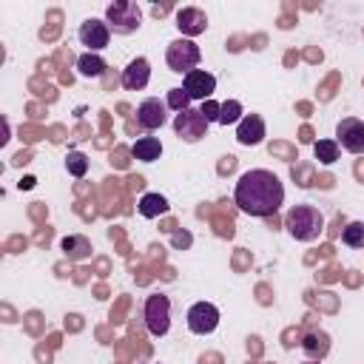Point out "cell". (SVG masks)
<instances>
[{"label":"cell","instance_id":"obj_1","mask_svg":"<svg viewBox=\"0 0 364 364\" xmlns=\"http://www.w3.org/2000/svg\"><path fill=\"white\" fill-rule=\"evenodd\" d=\"M233 202L247 216H273L284 202V185L273 171L250 168L239 176Z\"/></svg>","mask_w":364,"mask_h":364},{"label":"cell","instance_id":"obj_2","mask_svg":"<svg viewBox=\"0 0 364 364\" xmlns=\"http://www.w3.org/2000/svg\"><path fill=\"white\" fill-rule=\"evenodd\" d=\"M284 228L290 230L293 239L299 242H313L324 230V216L316 205H293L284 216Z\"/></svg>","mask_w":364,"mask_h":364},{"label":"cell","instance_id":"obj_3","mask_svg":"<svg viewBox=\"0 0 364 364\" xmlns=\"http://www.w3.org/2000/svg\"><path fill=\"white\" fill-rule=\"evenodd\" d=\"M202 60V51L199 46L191 40V37H179V40H171L168 43V51H165V63L171 71L176 74H191Z\"/></svg>","mask_w":364,"mask_h":364},{"label":"cell","instance_id":"obj_4","mask_svg":"<svg viewBox=\"0 0 364 364\" xmlns=\"http://www.w3.org/2000/svg\"><path fill=\"white\" fill-rule=\"evenodd\" d=\"M139 20H142V11L134 0H117L105 9V23L114 34H131L139 28Z\"/></svg>","mask_w":364,"mask_h":364},{"label":"cell","instance_id":"obj_5","mask_svg":"<svg viewBox=\"0 0 364 364\" xmlns=\"http://www.w3.org/2000/svg\"><path fill=\"white\" fill-rule=\"evenodd\" d=\"M142 316H145V327L151 336H165L171 327V299L165 293H151L145 299Z\"/></svg>","mask_w":364,"mask_h":364},{"label":"cell","instance_id":"obj_6","mask_svg":"<svg viewBox=\"0 0 364 364\" xmlns=\"http://www.w3.org/2000/svg\"><path fill=\"white\" fill-rule=\"evenodd\" d=\"M336 142L350 154H364V119L344 117L336 125Z\"/></svg>","mask_w":364,"mask_h":364},{"label":"cell","instance_id":"obj_7","mask_svg":"<svg viewBox=\"0 0 364 364\" xmlns=\"http://www.w3.org/2000/svg\"><path fill=\"white\" fill-rule=\"evenodd\" d=\"M173 131H176V136L185 139V142H199V139L208 134V119L202 117V111H191V108H185V111L176 114V119H173Z\"/></svg>","mask_w":364,"mask_h":364},{"label":"cell","instance_id":"obj_8","mask_svg":"<svg viewBox=\"0 0 364 364\" xmlns=\"http://www.w3.org/2000/svg\"><path fill=\"white\" fill-rule=\"evenodd\" d=\"M219 324V307L210 304V301H196L191 304L188 310V330L196 333V336H208L213 333Z\"/></svg>","mask_w":364,"mask_h":364},{"label":"cell","instance_id":"obj_9","mask_svg":"<svg viewBox=\"0 0 364 364\" xmlns=\"http://www.w3.org/2000/svg\"><path fill=\"white\" fill-rule=\"evenodd\" d=\"M182 91L191 97V100H210L213 97V91H216V77L210 74V71H205V68H193L191 74H185V80H182Z\"/></svg>","mask_w":364,"mask_h":364},{"label":"cell","instance_id":"obj_10","mask_svg":"<svg viewBox=\"0 0 364 364\" xmlns=\"http://www.w3.org/2000/svg\"><path fill=\"white\" fill-rule=\"evenodd\" d=\"M165 108H168V102H162V100H156V97L142 100V102L136 105V122H139V128H145V131L162 128L165 119H168Z\"/></svg>","mask_w":364,"mask_h":364},{"label":"cell","instance_id":"obj_11","mask_svg":"<svg viewBox=\"0 0 364 364\" xmlns=\"http://www.w3.org/2000/svg\"><path fill=\"white\" fill-rule=\"evenodd\" d=\"M77 37H80V43H82V46H88L91 51H100V48H105V46H108V40H111V28H108V23H105V20L88 17V20L80 26Z\"/></svg>","mask_w":364,"mask_h":364},{"label":"cell","instance_id":"obj_12","mask_svg":"<svg viewBox=\"0 0 364 364\" xmlns=\"http://www.w3.org/2000/svg\"><path fill=\"white\" fill-rule=\"evenodd\" d=\"M148 80H151V63L145 57H136L122 68V85L128 91H142L148 85Z\"/></svg>","mask_w":364,"mask_h":364},{"label":"cell","instance_id":"obj_13","mask_svg":"<svg viewBox=\"0 0 364 364\" xmlns=\"http://www.w3.org/2000/svg\"><path fill=\"white\" fill-rule=\"evenodd\" d=\"M236 139H239V145H247V148L250 145H259L264 139V119L259 114L242 117L239 125H236Z\"/></svg>","mask_w":364,"mask_h":364},{"label":"cell","instance_id":"obj_14","mask_svg":"<svg viewBox=\"0 0 364 364\" xmlns=\"http://www.w3.org/2000/svg\"><path fill=\"white\" fill-rule=\"evenodd\" d=\"M176 26H179L182 34L196 37V34H202V31L208 28V17H205L202 9L188 6V9H179V11H176Z\"/></svg>","mask_w":364,"mask_h":364},{"label":"cell","instance_id":"obj_15","mask_svg":"<svg viewBox=\"0 0 364 364\" xmlns=\"http://www.w3.org/2000/svg\"><path fill=\"white\" fill-rule=\"evenodd\" d=\"M131 154L139 159V162H156L162 156V142L156 136H139L134 145H131Z\"/></svg>","mask_w":364,"mask_h":364},{"label":"cell","instance_id":"obj_16","mask_svg":"<svg viewBox=\"0 0 364 364\" xmlns=\"http://www.w3.org/2000/svg\"><path fill=\"white\" fill-rule=\"evenodd\" d=\"M301 350H304L310 358H324L327 350H330V336L321 333V330H310V333L301 338Z\"/></svg>","mask_w":364,"mask_h":364},{"label":"cell","instance_id":"obj_17","mask_svg":"<svg viewBox=\"0 0 364 364\" xmlns=\"http://www.w3.org/2000/svg\"><path fill=\"white\" fill-rule=\"evenodd\" d=\"M136 208H139V213H142L145 219H156V216H162V213L168 210V199L159 196V193H145Z\"/></svg>","mask_w":364,"mask_h":364},{"label":"cell","instance_id":"obj_18","mask_svg":"<svg viewBox=\"0 0 364 364\" xmlns=\"http://www.w3.org/2000/svg\"><path fill=\"white\" fill-rule=\"evenodd\" d=\"M313 154H316L318 162L333 165L338 159V142L336 139H318V142H313Z\"/></svg>","mask_w":364,"mask_h":364},{"label":"cell","instance_id":"obj_19","mask_svg":"<svg viewBox=\"0 0 364 364\" xmlns=\"http://www.w3.org/2000/svg\"><path fill=\"white\" fill-rule=\"evenodd\" d=\"M77 68H80L82 77H100V74L105 71V63H102V57H97V54H82V57L77 60Z\"/></svg>","mask_w":364,"mask_h":364},{"label":"cell","instance_id":"obj_20","mask_svg":"<svg viewBox=\"0 0 364 364\" xmlns=\"http://www.w3.org/2000/svg\"><path fill=\"white\" fill-rule=\"evenodd\" d=\"M239 119H242V102H236V100H225L222 105H219V125H239Z\"/></svg>","mask_w":364,"mask_h":364},{"label":"cell","instance_id":"obj_21","mask_svg":"<svg viewBox=\"0 0 364 364\" xmlns=\"http://www.w3.org/2000/svg\"><path fill=\"white\" fill-rule=\"evenodd\" d=\"M65 171H68L71 176L82 179V176L88 173V156L80 154V151H68V156H65Z\"/></svg>","mask_w":364,"mask_h":364},{"label":"cell","instance_id":"obj_22","mask_svg":"<svg viewBox=\"0 0 364 364\" xmlns=\"http://www.w3.org/2000/svg\"><path fill=\"white\" fill-rule=\"evenodd\" d=\"M341 242L347 247H364V222H350L341 230Z\"/></svg>","mask_w":364,"mask_h":364},{"label":"cell","instance_id":"obj_23","mask_svg":"<svg viewBox=\"0 0 364 364\" xmlns=\"http://www.w3.org/2000/svg\"><path fill=\"white\" fill-rule=\"evenodd\" d=\"M63 250H65L71 259H82V256H88L91 245H88L82 236H68V239H63Z\"/></svg>","mask_w":364,"mask_h":364},{"label":"cell","instance_id":"obj_24","mask_svg":"<svg viewBox=\"0 0 364 364\" xmlns=\"http://www.w3.org/2000/svg\"><path fill=\"white\" fill-rule=\"evenodd\" d=\"M188 102H191V97H188L182 88H171V91H168V108H173L176 114H179V111H185V108H188Z\"/></svg>","mask_w":364,"mask_h":364},{"label":"cell","instance_id":"obj_25","mask_svg":"<svg viewBox=\"0 0 364 364\" xmlns=\"http://www.w3.org/2000/svg\"><path fill=\"white\" fill-rule=\"evenodd\" d=\"M202 117H205L208 122H219V105H216L213 100H205V102H202Z\"/></svg>","mask_w":364,"mask_h":364},{"label":"cell","instance_id":"obj_26","mask_svg":"<svg viewBox=\"0 0 364 364\" xmlns=\"http://www.w3.org/2000/svg\"><path fill=\"white\" fill-rule=\"evenodd\" d=\"M173 245H176V247H182V245H191V236H188V233H176V236H173Z\"/></svg>","mask_w":364,"mask_h":364},{"label":"cell","instance_id":"obj_27","mask_svg":"<svg viewBox=\"0 0 364 364\" xmlns=\"http://www.w3.org/2000/svg\"><path fill=\"white\" fill-rule=\"evenodd\" d=\"M151 11H154V14H156V17H162V14H168V6H154V9H151Z\"/></svg>","mask_w":364,"mask_h":364},{"label":"cell","instance_id":"obj_28","mask_svg":"<svg viewBox=\"0 0 364 364\" xmlns=\"http://www.w3.org/2000/svg\"><path fill=\"white\" fill-rule=\"evenodd\" d=\"M20 188H34V176H26V179H20Z\"/></svg>","mask_w":364,"mask_h":364},{"label":"cell","instance_id":"obj_29","mask_svg":"<svg viewBox=\"0 0 364 364\" xmlns=\"http://www.w3.org/2000/svg\"><path fill=\"white\" fill-rule=\"evenodd\" d=\"M145 364H159V361H145Z\"/></svg>","mask_w":364,"mask_h":364},{"label":"cell","instance_id":"obj_30","mask_svg":"<svg viewBox=\"0 0 364 364\" xmlns=\"http://www.w3.org/2000/svg\"><path fill=\"white\" fill-rule=\"evenodd\" d=\"M304 364H318V361H304Z\"/></svg>","mask_w":364,"mask_h":364}]
</instances>
